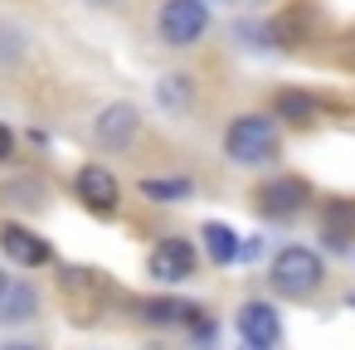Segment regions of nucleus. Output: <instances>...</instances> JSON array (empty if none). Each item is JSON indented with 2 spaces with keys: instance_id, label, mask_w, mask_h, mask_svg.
Returning a JSON list of instances; mask_svg holds the SVG:
<instances>
[{
  "instance_id": "obj_1",
  "label": "nucleus",
  "mask_w": 355,
  "mask_h": 350,
  "mask_svg": "<svg viewBox=\"0 0 355 350\" xmlns=\"http://www.w3.org/2000/svg\"><path fill=\"white\" fill-rule=\"evenodd\" d=\"M224 151H229V161H239V166H263V161H272V156H277V122L263 117V112L234 117L229 132H224Z\"/></svg>"
},
{
  "instance_id": "obj_2",
  "label": "nucleus",
  "mask_w": 355,
  "mask_h": 350,
  "mask_svg": "<svg viewBox=\"0 0 355 350\" xmlns=\"http://www.w3.org/2000/svg\"><path fill=\"white\" fill-rule=\"evenodd\" d=\"M268 277H272V292H282V297H311V292L321 287L326 268H321V258H316L311 248L292 243V248H282V253L272 258Z\"/></svg>"
},
{
  "instance_id": "obj_3",
  "label": "nucleus",
  "mask_w": 355,
  "mask_h": 350,
  "mask_svg": "<svg viewBox=\"0 0 355 350\" xmlns=\"http://www.w3.org/2000/svg\"><path fill=\"white\" fill-rule=\"evenodd\" d=\"M209 30V6L205 0H166L161 6V40L175 49H190Z\"/></svg>"
},
{
  "instance_id": "obj_4",
  "label": "nucleus",
  "mask_w": 355,
  "mask_h": 350,
  "mask_svg": "<svg viewBox=\"0 0 355 350\" xmlns=\"http://www.w3.org/2000/svg\"><path fill=\"white\" fill-rule=\"evenodd\" d=\"M73 190H78V200L93 214H117V204H122V185H117V175L107 166H83L78 180H73Z\"/></svg>"
},
{
  "instance_id": "obj_5",
  "label": "nucleus",
  "mask_w": 355,
  "mask_h": 350,
  "mask_svg": "<svg viewBox=\"0 0 355 350\" xmlns=\"http://www.w3.org/2000/svg\"><path fill=\"white\" fill-rule=\"evenodd\" d=\"M151 272H156V282H185V277H195V248L185 238H161L151 248Z\"/></svg>"
},
{
  "instance_id": "obj_6",
  "label": "nucleus",
  "mask_w": 355,
  "mask_h": 350,
  "mask_svg": "<svg viewBox=\"0 0 355 350\" xmlns=\"http://www.w3.org/2000/svg\"><path fill=\"white\" fill-rule=\"evenodd\" d=\"M0 248H6L20 268H44L49 263V243L40 234H30L25 224H6V229H0Z\"/></svg>"
},
{
  "instance_id": "obj_7",
  "label": "nucleus",
  "mask_w": 355,
  "mask_h": 350,
  "mask_svg": "<svg viewBox=\"0 0 355 350\" xmlns=\"http://www.w3.org/2000/svg\"><path fill=\"white\" fill-rule=\"evenodd\" d=\"M302 204H306V185L292 180V175H287V180H272V185L258 190V209L272 214V219H287V214H297Z\"/></svg>"
},
{
  "instance_id": "obj_8",
  "label": "nucleus",
  "mask_w": 355,
  "mask_h": 350,
  "mask_svg": "<svg viewBox=\"0 0 355 350\" xmlns=\"http://www.w3.org/2000/svg\"><path fill=\"white\" fill-rule=\"evenodd\" d=\"M239 331H243V340H253V345H272V340L282 335V321H277V311H272L268 301H248V306L239 311Z\"/></svg>"
},
{
  "instance_id": "obj_9",
  "label": "nucleus",
  "mask_w": 355,
  "mask_h": 350,
  "mask_svg": "<svg viewBox=\"0 0 355 350\" xmlns=\"http://www.w3.org/2000/svg\"><path fill=\"white\" fill-rule=\"evenodd\" d=\"M93 132H98V141H103V146H127V141H132V132H137V112H132L127 103H117V107H107V112L98 117V127H93Z\"/></svg>"
},
{
  "instance_id": "obj_10",
  "label": "nucleus",
  "mask_w": 355,
  "mask_h": 350,
  "mask_svg": "<svg viewBox=\"0 0 355 350\" xmlns=\"http://www.w3.org/2000/svg\"><path fill=\"white\" fill-rule=\"evenodd\" d=\"M311 30V6H287L277 20H272V40L277 44H302Z\"/></svg>"
},
{
  "instance_id": "obj_11",
  "label": "nucleus",
  "mask_w": 355,
  "mask_h": 350,
  "mask_svg": "<svg viewBox=\"0 0 355 350\" xmlns=\"http://www.w3.org/2000/svg\"><path fill=\"white\" fill-rule=\"evenodd\" d=\"M200 238H205V253H209L214 263H234V258H239V234H234L229 224L209 219V224L200 229Z\"/></svg>"
},
{
  "instance_id": "obj_12",
  "label": "nucleus",
  "mask_w": 355,
  "mask_h": 350,
  "mask_svg": "<svg viewBox=\"0 0 355 350\" xmlns=\"http://www.w3.org/2000/svg\"><path fill=\"white\" fill-rule=\"evenodd\" d=\"M272 112H277L282 122H292V127H306V122L316 117V103H311V93L282 88V93H277V103H272Z\"/></svg>"
},
{
  "instance_id": "obj_13",
  "label": "nucleus",
  "mask_w": 355,
  "mask_h": 350,
  "mask_svg": "<svg viewBox=\"0 0 355 350\" xmlns=\"http://www.w3.org/2000/svg\"><path fill=\"white\" fill-rule=\"evenodd\" d=\"M141 195L156 200V204H175V200H185L195 190H190V180H141Z\"/></svg>"
},
{
  "instance_id": "obj_14",
  "label": "nucleus",
  "mask_w": 355,
  "mask_h": 350,
  "mask_svg": "<svg viewBox=\"0 0 355 350\" xmlns=\"http://www.w3.org/2000/svg\"><path fill=\"white\" fill-rule=\"evenodd\" d=\"M35 311V292L30 287H6V297H0V316L6 321H25Z\"/></svg>"
},
{
  "instance_id": "obj_15",
  "label": "nucleus",
  "mask_w": 355,
  "mask_h": 350,
  "mask_svg": "<svg viewBox=\"0 0 355 350\" xmlns=\"http://www.w3.org/2000/svg\"><path fill=\"white\" fill-rule=\"evenodd\" d=\"M146 316L151 321H195V306L190 301H175V297H166V301H146Z\"/></svg>"
},
{
  "instance_id": "obj_16",
  "label": "nucleus",
  "mask_w": 355,
  "mask_h": 350,
  "mask_svg": "<svg viewBox=\"0 0 355 350\" xmlns=\"http://www.w3.org/2000/svg\"><path fill=\"white\" fill-rule=\"evenodd\" d=\"M10 146H15V137H10V127H6V122H0V161L10 156Z\"/></svg>"
},
{
  "instance_id": "obj_17",
  "label": "nucleus",
  "mask_w": 355,
  "mask_h": 350,
  "mask_svg": "<svg viewBox=\"0 0 355 350\" xmlns=\"http://www.w3.org/2000/svg\"><path fill=\"white\" fill-rule=\"evenodd\" d=\"M0 350H40V345H0Z\"/></svg>"
},
{
  "instance_id": "obj_18",
  "label": "nucleus",
  "mask_w": 355,
  "mask_h": 350,
  "mask_svg": "<svg viewBox=\"0 0 355 350\" xmlns=\"http://www.w3.org/2000/svg\"><path fill=\"white\" fill-rule=\"evenodd\" d=\"M243 350H268V345H253V340H243Z\"/></svg>"
},
{
  "instance_id": "obj_19",
  "label": "nucleus",
  "mask_w": 355,
  "mask_h": 350,
  "mask_svg": "<svg viewBox=\"0 0 355 350\" xmlns=\"http://www.w3.org/2000/svg\"><path fill=\"white\" fill-rule=\"evenodd\" d=\"M6 287H10V282H6V272H0V297H6Z\"/></svg>"
},
{
  "instance_id": "obj_20",
  "label": "nucleus",
  "mask_w": 355,
  "mask_h": 350,
  "mask_svg": "<svg viewBox=\"0 0 355 350\" xmlns=\"http://www.w3.org/2000/svg\"><path fill=\"white\" fill-rule=\"evenodd\" d=\"M93 6H103V0H93Z\"/></svg>"
}]
</instances>
